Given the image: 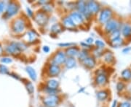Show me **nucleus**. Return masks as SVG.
<instances>
[{"label": "nucleus", "instance_id": "1", "mask_svg": "<svg viewBox=\"0 0 131 107\" xmlns=\"http://www.w3.org/2000/svg\"><path fill=\"white\" fill-rule=\"evenodd\" d=\"M26 27V21L23 18L15 20L12 24V30L15 33H21L24 32Z\"/></svg>", "mask_w": 131, "mask_h": 107}, {"label": "nucleus", "instance_id": "2", "mask_svg": "<svg viewBox=\"0 0 131 107\" xmlns=\"http://www.w3.org/2000/svg\"><path fill=\"white\" fill-rule=\"evenodd\" d=\"M19 5L17 2H10L7 5L6 7V12H5V17L7 18H9L13 16H14L19 11Z\"/></svg>", "mask_w": 131, "mask_h": 107}, {"label": "nucleus", "instance_id": "3", "mask_svg": "<svg viewBox=\"0 0 131 107\" xmlns=\"http://www.w3.org/2000/svg\"><path fill=\"white\" fill-rule=\"evenodd\" d=\"M113 15V12L110 8L106 7L101 10L99 14L98 21L101 24H106L108 21H109Z\"/></svg>", "mask_w": 131, "mask_h": 107}, {"label": "nucleus", "instance_id": "4", "mask_svg": "<svg viewBox=\"0 0 131 107\" xmlns=\"http://www.w3.org/2000/svg\"><path fill=\"white\" fill-rule=\"evenodd\" d=\"M60 101V98L57 95L47 96L43 99L44 106L46 107H56Z\"/></svg>", "mask_w": 131, "mask_h": 107}, {"label": "nucleus", "instance_id": "5", "mask_svg": "<svg viewBox=\"0 0 131 107\" xmlns=\"http://www.w3.org/2000/svg\"><path fill=\"white\" fill-rule=\"evenodd\" d=\"M34 20L40 26H45L46 25L49 20V17L47 13L44 12L43 11H40L36 13L34 15Z\"/></svg>", "mask_w": 131, "mask_h": 107}, {"label": "nucleus", "instance_id": "6", "mask_svg": "<svg viewBox=\"0 0 131 107\" xmlns=\"http://www.w3.org/2000/svg\"><path fill=\"white\" fill-rule=\"evenodd\" d=\"M76 7L77 9V12H80L81 14L84 16V19L90 18V17L92 15L89 12L88 9L87 8V5H86V2L84 1H79L77 2Z\"/></svg>", "mask_w": 131, "mask_h": 107}, {"label": "nucleus", "instance_id": "7", "mask_svg": "<svg viewBox=\"0 0 131 107\" xmlns=\"http://www.w3.org/2000/svg\"><path fill=\"white\" fill-rule=\"evenodd\" d=\"M66 58H67V56L66 55L65 52H63V51H58L56 53V54L52 57V63L54 65L60 66L65 63Z\"/></svg>", "mask_w": 131, "mask_h": 107}, {"label": "nucleus", "instance_id": "8", "mask_svg": "<svg viewBox=\"0 0 131 107\" xmlns=\"http://www.w3.org/2000/svg\"><path fill=\"white\" fill-rule=\"evenodd\" d=\"M119 27V23L117 20L111 19L109 21H108L105 24L104 30L108 33H112L114 30H118Z\"/></svg>", "mask_w": 131, "mask_h": 107}, {"label": "nucleus", "instance_id": "9", "mask_svg": "<svg viewBox=\"0 0 131 107\" xmlns=\"http://www.w3.org/2000/svg\"><path fill=\"white\" fill-rule=\"evenodd\" d=\"M70 18L71 19V20L73 21V23H74V25H82L84 22V18L82 14H81L80 12H77V11H74L72 12L69 15Z\"/></svg>", "mask_w": 131, "mask_h": 107}, {"label": "nucleus", "instance_id": "10", "mask_svg": "<svg viewBox=\"0 0 131 107\" xmlns=\"http://www.w3.org/2000/svg\"><path fill=\"white\" fill-rule=\"evenodd\" d=\"M5 49L6 51L11 55H18L21 52L19 49L18 42H11L6 47Z\"/></svg>", "mask_w": 131, "mask_h": 107}, {"label": "nucleus", "instance_id": "11", "mask_svg": "<svg viewBox=\"0 0 131 107\" xmlns=\"http://www.w3.org/2000/svg\"><path fill=\"white\" fill-rule=\"evenodd\" d=\"M86 5H87V8L88 9L89 12L92 15L97 14L100 11V5L95 1L86 2Z\"/></svg>", "mask_w": 131, "mask_h": 107}, {"label": "nucleus", "instance_id": "12", "mask_svg": "<svg viewBox=\"0 0 131 107\" xmlns=\"http://www.w3.org/2000/svg\"><path fill=\"white\" fill-rule=\"evenodd\" d=\"M61 72V67L60 66L56 65L51 63L48 68H47V73L50 77H56L58 76Z\"/></svg>", "mask_w": 131, "mask_h": 107}, {"label": "nucleus", "instance_id": "13", "mask_svg": "<svg viewBox=\"0 0 131 107\" xmlns=\"http://www.w3.org/2000/svg\"><path fill=\"white\" fill-rule=\"evenodd\" d=\"M108 82V77L103 72H100L98 71V74L95 77V83L97 85H103Z\"/></svg>", "mask_w": 131, "mask_h": 107}, {"label": "nucleus", "instance_id": "14", "mask_svg": "<svg viewBox=\"0 0 131 107\" xmlns=\"http://www.w3.org/2000/svg\"><path fill=\"white\" fill-rule=\"evenodd\" d=\"M82 62L84 65V67H88L89 69L93 68L95 66V64H96L95 58L93 57V56H88L87 58H85L83 61H82Z\"/></svg>", "mask_w": 131, "mask_h": 107}, {"label": "nucleus", "instance_id": "15", "mask_svg": "<svg viewBox=\"0 0 131 107\" xmlns=\"http://www.w3.org/2000/svg\"><path fill=\"white\" fill-rule=\"evenodd\" d=\"M79 52H80V49L77 47H71L66 49L65 54L67 57H73V58H74V56H77L78 55Z\"/></svg>", "mask_w": 131, "mask_h": 107}, {"label": "nucleus", "instance_id": "16", "mask_svg": "<svg viewBox=\"0 0 131 107\" xmlns=\"http://www.w3.org/2000/svg\"><path fill=\"white\" fill-rule=\"evenodd\" d=\"M59 87V82L56 79H50L47 81L46 83V88L53 90H57Z\"/></svg>", "mask_w": 131, "mask_h": 107}, {"label": "nucleus", "instance_id": "17", "mask_svg": "<svg viewBox=\"0 0 131 107\" xmlns=\"http://www.w3.org/2000/svg\"><path fill=\"white\" fill-rule=\"evenodd\" d=\"M122 36L125 38L131 37V25L130 24H125L121 29Z\"/></svg>", "mask_w": 131, "mask_h": 107}, {"label": "nucleus", "instance_id": "18", "mask_svg": "<svg viewBox=\"0 0 131 107\" xmlns=\"http://www.w3.org/2000/svg\"><path fill=\"white\" fill-rule=\"evenodd\" d=\"M26 41L28 43H32V42L35 41L37 40L38 37V35L37 33L34 30H30L26 35Z\"/></svg>", "mask_w": 131, "mask_h": 107}, {"label": "nucleus", "instance_id": "19", "mask_svg": "<svg viewBox=\"0 0 131 107\" xmlns=\"http://www.w3.org/2000/svg\"><path fill=\"white\" fill-rule=\"evenodd\" d=\"M26 72L28 73V74L29 75L30 78L34 80V81H36L37 80V74L35 70L31 66H27L26 67Z\"/></svg>", "mask_w": 131, "mask_h": 107}, {"label": "nucleus", "instance_id": "20", "mask_svg": "<svg viewBox=\"0 0 131 107\" xmlns=\"http://www.w3.org/2000/svg\"><path fill=\"white\" fill-rule=\"evenodd\" d=\"M62 23H63V25L67 28H73L76 27V25L73 23V21L71 20L69 16H66L63 19Z\"/></svg>", "mask_w": 131, "mask_h": 107}, {"label": "nucleus", "instance_id": "21", "mask_svg": "<svg viewBox=\"0 0 131 107\" xmlns=\"http://www.w3.org/2000/svg\"><path fill=\"white\" fill-rule=\"evenodd\" d=\"M64 64H65L66 67L67 69H71V68H74L76 66L77 62H76V59L73 57H67Z\"/></svg>", "mask_w": 131, "mask_h": 107}, {"label": "nucleus", "instance_id": "22", "mask_svg": "<svg viewBox=\"0 0 131 107\" xmlns=\"http://www.w3.org/2000/svg\"><path fill=\"white\" fill-rule=\"evenodd\" d=\"M96 96H97V98H98V101H105L108 98V92L107 90H100V91H98V93H97Z\"/></svg>", "mask_w": 131, "mask_h": 107}, {"label": "nucleus", "instance_id": "23", "mask_svg": "<svg viewBox=\"0 0 131 107\" xmlns=\"http://www.w3.org/2000/svg\"><path fill=\"white\" fill-rule=\"evenodd\" d=\"M103 58H104V61L106 62L107 63H112L114 61V56L113 55L112 52L111 51H107L104 53Z\"/></svg>", "mask_w": 131, "mask_h": 107}, {"label": "nucleus", "instance_id": "24", "mask_svg": "<svg viewBox=\"0 0 131 107\" xmlns=\"http://www.w3.org/2000/svg\"><path fill=\"white\" fill-rule=\"evenodd\" d=\"M52 33H55V34H58L62 32V25L60 23H56L53 24L52 25L51 28H50Z\"/></svg>", "mask_w": 131, "mask_h": 107}, {"label": "nucleus", "instance_id": "25", "mask_svg": "<svg viewBox=\"0 0 131 107\" xmlns=\"http://www.w3.org/2000/svg\"><path fill=\"white\" fill-rule=\"evenodd\" d=\"M123 43H124V41H123V39L121 37L116 38L113 41H111V45H112V47H114V48L121 47L123 45Z\"/></svg>", "mask_w": 131, "mask_h": 107}, {"label": "nucleus", "instance_id": "26", "mask_svg": "<svg viewBox=\"0 0 131 107\" xmlns=\"http://www.w3.org/2000/svg\"><path fill=\"white\" fill-rule=\"evenodd\" d=\"M122 78L125 80H130L131 79V70L130 69H125L121 73Z\"/></svg>", "mask_w": 131, "mask_h": 107}, {"label": "nucleus", "instance_id": "27", "mask_svg": "<svg viewBox=\"0 0 131 107\" xmlns=\"http://www.w3.org/2000/svg\"><path fill=\"white\" fill-rule=\"evenodd\" d=\"M77 56H78L79 59L82 62V61L84 60L85 58H87L88 56H89L88 51V50H86V49H82V51H80L79 52Z\"/></svg>", "mask_w": 131, "mask_h": 107}, {"label": "nucleus", "instance_id": "28", "mask_svg": "<svg viewBox=\"0 0 131 107\" xmlns=\"http://www.w3.org/2000/svg\"><path fill=\"white\" fill-rule=\"evenodd\" d=\"M25 85H26V90H27L28 93H29L30 95L33 94L34 92V85H33L32 83L30 82V81H27Z\"/></svg>", "mask_w": 131, "mask_h": 107}, {"label": "nucleus", "instance_id": "29", "mask_svg": "<svg viewBox=\"0 0 131 107\" xmlns=\"http://www.w3.org/2000/svg\"><path fill=\"white\" fill-rule=\"evenodd\" d=\"M111 36H110V41H113L116 38H118L120 37V30L118 29V30H114V32H112V33H110Z\"/></svg>", "mask_w": 131, "mask_h": 107}, {"label": "nucleus", "instance_id": "30", "mask_svg": "<svg viewBox=\"0 0 131 107\" xmlns=\"http://www.w3.org/2000/svg\"><path fill=\"white\" fill-rule=\"evenodd\" d=\"M42 9L44 12L48 13V12H52V7L51 5H49V3H47V4H45V5H43Z\"/></svg>", "mask_w": 131, "mask_h": 107}, {"label": "nucleus", "instance_id": "31", "mask_svg": "<svg viewBox=\"0 0 131 107\" xmlns=\"http://www.w3.org/2000/svg\"><path fill=\"white\" fill-rule=\"evenodd\" d=\"M0 73L2 74H8L9 73V70L8 68L4 65H0Z\"/></svg>", "mask_w": 131, "mask_h": 107}, {"label": "nucleus", "instance_id": "32", "mask_svg": "<svg viewBox=\"0 0 131 107\" xmlns=\"http://www.w3.org/2000/svg\"><path fill=\"white\" fill-rule=\"evenodd\" d=\"M95 45H96V47L98 49H103L105 47V43L102 41H101V40H96L95 41Z\"/></svg>", "mask_w": 131, "mask_h": 107}, {"label": "nucleus", "instance_id": "33", "mask_svg": "<svg viewBox=\"0 0 131 107\" xmlns=\"http://www.w3.org/2000/svg\"><path fill=\"white\" fill-rule=\"evenodd\" d=\"M94 55L96 56V57H100L101 55H103V51L101 49H98L97 48L95 50H94Z\"/></svg>", "mask_w": 131, "mask_h": 107}, {"label": "nucleus", "instance_id": "34", "mask_svg": "<svg viewBox=\"0 0 131 107\" xmlns=\"http://www.w3.org/2000/svg\"><path fill=\"white\" fill-rule=\"evenodd\" d=\"M75 43H58V46L61 47H68V48H69V47H73V46H74Z\"/></svg>", "mask_w": 131, "mask_h": 107}, {"label": "nucleus", "instance_id": "35", "mask_svg": "<svg viewBox=\"0 0 131 107\" xmlns=\"http://www.w3.org/2000/svg\"><path fill=\"white\" fill-rule=\"evenodd\" d=\"M7 7V4L5 2H0V14H2Z\"/></svg>", "mask_w": 131, "mask_h": 107}, {"label": "nucleus", "instance_id": "36", "mask_svg": "<svg viewBox=\"0 0 131 107\" xmlns=\"http://www.w3.org/2000/svg\"><path fill=\"white\" fill-rule=\"evenodd\" d=\"M1 62L2 63H5V64H9V63H11L13 62V59L9 57H3L1 59Z\"/></svg>", "mask_w": 131, "mask_h": 107}, {"label": "nucleus", "instance_id": "37", "mask_svg": "<svg viewBox=\"0 0 131 107\" xmlns=\"http://www.w3.org/2000/svg\"><path fill=\"white\" fill-rule=\"evenodd\" d=\"M125 88V85L123 83H121V82H119V83H118L117 85V90L119 91V92H120L121 90H122L123 89Z\"/></svg>", "mask_w": 131, "mask_h": 107}, {"label": "nucleus", "instance_id": "38", "mask_svg": "<svg viewBox=\"0 0 131 107\" xmlns=\"http://www.w3.org/2000/svg\"><path fill=\"white\" fill-rule=\"evenodd\" d=\"M119 107H131V104L130 103H129L128 101H125V102L121 103L119 105Z\"/></svg>", "mask_w": 131, "mask_h": 107}, {"label": "nucleus", "instance_id": "39", "mask_svg": "<svg viewBox=\"0 0 131 107\" xmlns=\"http://www.w3.org/2000/svg\"><path fill=\"white\" fill-rule=\"evenodd\" d=\"M93 38L92 37H90L88 38H87L86 39V41H85V43H88V45H90V44H92L93 43Z\"/></svg>", "mask_w": 131, "mask_h": 107}, {"label": "nucleus", "instance_id": "40", "mask_svg": "<svg viewBox=\"0 0 131 107\" xmlns=\"http://www.w3.org/2000/svg\"><path fill=\"white\" fill-rule=\"evenodd\" d=\"M26 10H27V14L30 16V17H33L34 16V12L31 9H30L29 7H26Z\"/></svg>", "mask_w": 131, "mask_h": 107}, {"label": "nucleus", "instance_id": "41", "mask_svg": "<svg viewBox=\"0 0 131 107\" xmlns=\"http://www.w3.org/2000/svg\"><path fill=\"white\" fill-rule=\"evenodd\" d=\"M42 50H43L44 52H45V53H48L50 49V47H47V46H45V47H43V48H42Z\"/></svg>", "mask_w": 131, "mask_h": 107}, {"label": "nucleus", "instance_id": "42", "mask_svg": "<svg viewBox=\"0 0 131 107\" xmlns=\"http://www.w3.org/2000/svg\"><path fill=\"white\" fill-rule=\"evenodd\" d=\"M131 50V48L130 47H127V48H125L123 50H122V52L123 53H125V54H126V53H128L129 51Z\"/></svg>", "mask_w": 131, "mask_h": 107}, {"label": "nucleus", "instance_id": "43", "mask_svg": "<svg viewBox=\"0 0 131 107\" xmlns=\"http://www.w3.org/2000/svg\"><path fill=\"white\" fill-rule=\"evenodd\" d=\"M81 45L82 46V47H84V48H88V49H90V45H88V43H81Z\"/></svg>", "mask_w": 131, "mask_h": 107}, {"label": "nucleus", "instance_id": "44", "mask_svg": "<svg viewBox=\"0 0 131 107\" xmlns=\"http://www.w3.org/2000/svg\"><path fill=\"white\" fill-rule=\"evenodd\" d=\"M10 75H11L12 77H13V78H15V79L20 80V78H19L18 75V74H14V73H11V74H10Z\"/></svg>", "mask_w": 131, "mask_h": 107}, {"label": "nucleus", "instance_id": "45", "mask_svg": "<svg viewBox=\"0 0 131 107\" xmlns=\"http://www.w3.org/2000/svg\"><path fill=\"white\" fill-rule=\"evenodd\" d=\"M3 52H4L3 48H2V45L0 44V56L3 54Z\"/></svg>", "mask_w": 131, "mask_h": 107}, {"label": "nucleus", "instance_id": "46", "mask_svg": "<svg viewBox=\"0 0 131 107\" xmlns=\"http://www.w3.org/2000/svg\"><path fill=\"white\" fill-rule=\"evenodd\" d=\"M117 100H114V102H113V103H112V107L117 106Z\"/></svg>", "mask_w": 131, "mask_h": 107}, {"label": "nucleus", "instance_id": "47", "mask_svg": "<svg viewBox=\"0 0 131 107\" xmlns=\"http://www.w3.org/2000/svg\"><path fill=\"white\" fill-rule=\"evenodd\" d=\"M40 107H46V106H40Z\"/></svg>", "mask_w": 131, "mask_h": 107}]
</instances>
